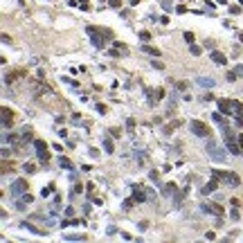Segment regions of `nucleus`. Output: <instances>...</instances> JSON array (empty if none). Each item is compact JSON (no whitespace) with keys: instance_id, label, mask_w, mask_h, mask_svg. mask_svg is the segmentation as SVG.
<instances>
[{"instance_id":"32","label":"nucleus","mask_w":243,"mask_h":243,"mask_svg":"<svg viewBox=\"0 0 243 243\" xmlns=\"http://www.w3.org/2000/svg\"><path fill=\"white\" fill-rule=\"evenodd\" d=\"M137 2H140V0H131V5H137Z\"/></svg>"},{"instance_id":"31","label":"nucleus","mask_w":243,"mask_h":243,"mask_svg":"<svg viewBox=\"0 0 243 243\" xmlns=\"http://www.w3.org/2000/svg\"><path fill=\"white\" fill-rule=\"evenodd\" d=\"M236 74H243V66H236Z\"/></svg>"},{"instance_id":"14","label":"nucleus","mask_w":243,"mask_h":243,"mask_svg":"<svg viewBox=\"0 0 243 243\" xmlns=\"http://www.w3.org/2000/svg\"><path fill=\"white\" fill-rule=\"evenodd\" d=\"M142 50L149 52V54H153V56H160V50H155V47H151V45H142Z\"/></svg>"},{"instance_id":"7","label":"nucleus","mask_w":243,"mask_h":243,"mask_svg":"<svg viewBox=\"0 0 243 243\" xmlns=\"http://www.w3.org/2000/svg\"><path fill=\"white\" fill-rule=\"evenodd\" d=\"M200 209H202V212H207V214H216V216H223V207H221V205H216V202H202Z\"/></svg>"},{"instance_id":"25","label":"nucleus","mask_w":243,"mask_h":243,"mask_svg":"<svg viewBox=\"0 0 243 243\" xmlns=\"http://www.w3.org/2000/svg\"><path fill=\"white\" fill-rule=\"evenodd\" d=\"M185 40H187V43H194V34L191 32H185Z\"/></svg>"},{"instance_id":"29","label":"nucleus","mask_w":243,"mask_h":243,"mask_svg":"<svg viewBox=\"0 0 243 243\" xmlns=\"http://www.w3.org/2000/svg\"><path fill=\"white\" fill-rule=\"evenodd\" d=\"M140 38L142 40H149V32H140Z\"/></svg>"},{"instance_id":"18","label":"nucleus","mask_w":243,"mask_h":243,"mask_svg":"<svg viewBox=\"0 0 243 243\" xmlns=\"http://www.w3.org/2000/svg\"><path fill=\"white\" fill-rule=\"evenodd\" d=\"M176 185H164V194H167V196H171V194H176Z\"/></svg>"},{"instance_id":"17","label":"nucleus","mask_w":243,"mask_h":243,"mask_svg":"<svg viewBox=\"0 0 243 243\" xmlns=\"http://www.w3.org/2000/svg\"><path fill=\"white\" fill-rule=\"evenodd\" d=\"M101 144H104V151H106V153H113V142L108 140V137H106L104 142H101Z\"/></svg>"},{"instance_id":"16","label":"nucleus","mask_w":243,"mask_h":243,"mask_svg":"<svg viewBox=\"0 0 243 243\" xmlns=\"http://www.w3.org/2000/svg\"><path fill=\"white\" fill-rule=\"evenodd\" d=\"M66 239L68 241H83L86 236H83V234H66Z\"/></svg>"},{"instance_id":"13","label":"nucleus","mask_w":243,"mask_h":243,"mask_svg":"<svg viewBox=\"0 0 243 243\" xmlns=\"http://www.w3.org/2000/svg\"><path fill=\"white\" fill-rule=\"evenodd\" d=\"M147 194H144V189H142V187H135V191H133V200H137V202H144V200H147Z\"/></svg>"},{"instance_id":"26","label":"nucleus","mask_w":243,"mask_h":243,"mask_svg":"<svg viewBox=\"0 0 243 243\" xmlns=\"http://www.w3.org/2000/svg\"><path fill=\"white\" fill-rule=\"evenodd\" d=\"M225 79H228V81H236V72H228V74H225Z\"/></svg>"},{"instance_id":"19","label":"nucleus","mask_w":243,"mask_h":243,"mask_svg":"<svg viewBox=\"0 0 243 243\" xmlns=\"http://www.w3.org/2000/svg\"><path fill=\"white\" fill-rule=\"evenodd\" d=\"M23 171L25 173H36V164H29V162H27L25 167H23Z\"/></svg>"},{"instance_id":"22","label":"nucleus","mask_w":243,"mask_h":243,"mask_svg":"<svg viewBox=\"0 0 243 243\" xmlns=\"http://www.w3.org/2000/svg\"><path fill=\"white\" fill-rule=\"evenodd\" d=\"M189 52H191L194 56H198V54H200V47H196V45L191 43V45H189Z\"/></svg>"},{"instance_id":"11","label":"nucleus","mask_w":243,"mask_h":243,"mask_svg":"<svg viewBox=\"0 0 243 243\" xmlns=\"http://www.w3.org/2000/svg\"><path fill=\"white\" fill-rule=\"evenodd\" d=\"M196 83H198L200 88H214V86H216V81H214L212 77H198Z\"/></svg>"},{"instance_id":"24","label":"nucleus","mask_w":243,"mask_h":243,"mask_svg":"<svg viewBox=\"0 0 243 243\" xmlns=\"http://www.w3.org/2000/svg\"><path fill=\"white\" fill-rule=\"evenodd\" d=\"M108 5H110V7H113V9H117V7H119V5H122V0H108Z\"/></svg>"},{"instance_id":"27","label":"nucleus","mask_w":243,"mask_h":243,"mask_svg":"<svg viewBox=\"0 0 243 243\" xmlns=\"http://www.w3.org/2000/svg\"><path fill=\"white\" fill-rule=\"evenodd\" d=\"M110 135H113V137H119L122 131H119V128H110Z\"/></svg>"},{"instance_id":"21","label":"nucleus","mask_w":243,"mask_h":243,"mask_svg":"<svg viewBox=\"0 0 243 243\" xmlns=\"http://www.w3.org/2000/svg\"><path fill=\"white\" fill-rule=\"evenodd\" d=\"M133 126H135V122H133V117H128V119H126V128H128V133H133Z\"/></svg>"},{"instance_id":"9","label":"nucleus","mask_w":243,"mask_h":243,"mask_svg":"<svg viewBox=\"0 0 243 243\" xmlns=\"http://www.w3.org/2000/svg\"><path fill=\"white\" fill-rule=\"evenodd\" d=\"M216 187H218V180H214V178H212V180H209L207 185H202L200 194H202V196H209V194H214V191H216Z\"/></svg>"},{"instance_id":"23","label":"nucleus","mask_w":243,"mask_h":243,"mask_svg":"<svg viewBox=\"0 0 243 243\" xmlns=\"http://www.w3.org/2000/svg\"><path fill=\"white\" fill-rule=\"evenodd\" d=\"M131 207H133V200H124V205H122V209H124V212H128Z\"/></svg>"},{"instance_id":"20","label":"nucleus","mask_w":243,"mask_h":243,"mask_svg":"<svg viewBox=\"0 0 243 243\" xmlns=\"http://www.w3.org/2000/svg\"><path fill=\"white\" fill-rule=\"evenodd\" d=\"M52 191H54V185H50V187H45L43 191H40V196H45V198H47V196H50Z\"/></svg>"},{"instance_id":"33","label":"nucleus","mask_w":243,"mask_h":243,"mask_svg":"<svg viewBox=\"0 0 243 243\" xmlns=\"http://www.w3.org/2000/svg\"><path fill=\"white\" fill-rule=\"evenodd\" d=\"M239 2H241V7H243V0H239Z\"/></svg>"},{"instance_id":"1","label":"nucleus","mask_w":243,"mask_h":243,"mask_svg":"<svg viewBox=\"0 0 243 243\" xmlns=\"http://www.w3.org/2000/svg\"><path fill=\"white\" fill-rule=\"evenodd\" d=\"M218 110L228 117H232V115L236 117L239 113H243V106H241V101H236V99H218Z\"/></svg>"},{"instance_id":"5","label":"nucleus","mask_w":243,"mask_h":243,"mask_svg":"<svg viewBox=\"0 0 243 243\" xmlns=\"http://www.w3.org/2000/svg\"><path fill=\"white\" fill-rule=\"evenodd\" d=\"M34 149H36V155H38L40 164H47L50 160V153H47V144L43 140H34Z\"/></svg>"},{"instance_id":"4","label":"nucleus","mask_w":243,"mask_h":243,"mask_svg":"<svg viewBox=\"0 0 243 243\" xmlns=\"http://www.w3.org/2000/svg\"><path fill=\"white\" fill-rule=\"evenodd\" d=\"M189 131H191V135H196V137H212L209 126H207V124H202L200 119H191V122H189Z\"/></svg>"},{"instance_id":"3","label":"nucleus","mask_w":243,"mask_h":243,"mask_svg":"<svg viewBox=\"0 0 243 243\" xmlns=\"http://www.w3.org/2000/svg\"><path fill=\"white\" fill-rule=\"evenodd\" d=\"M29 189V185H27V180L25 178H16V180H11V185H9V196H11V200H16V198H20L23 194Z\"/></svg>"},{"instance_id":"15","label":"nucleus","mask_w":243,"mask_h":243,"mask_svg":"<svg viewBox=\"0 0 243 243\" xmlns=\"http://www.w3.org/2000/svg\"><path fill=\"white\" fill-rule=\"evenodd\" d=\"M59 164H61L63 169H72V162L68 160V158H59Z\"/></svg>"},{"instance_id":"12","label":"nucleus","mask_w":243,"mask_h":243,"mask_svg":"<svg viewBox=\"0 0 243 243\" xmlns=\"http://www.w3.org/2000/svg\"><path fill=\"white\" fill-rule=\"evenodd\" d=\"M209 59H212L214 63H216V66H225V63H228V56H225V54H221V52H216V50H214L212 54H209Z\"/></svg>"},{"instance_id":"2","label":"nucleus","mask_w":243,"mask_h":243,"mask_svg":"<svg viewBox=\"0 0 243 243\" xmlns=\"http://www.w3.org/2000/svg\"><path fill=\"white\" fill-rule=\"evenodd\" d=\"M205 149H207L209 158H212L214 162H225V160H228V153H225V149L218 147V144L212 140V137H209V142H207V147H205Z\"/></svg>"},{"instance_id":"10","label":"nucleus","mask_w":243,"mask_h":243,"mask_svg":"<svg viewBox=\"0 0 243 243\" xmlns=\"http://www.w3.org/2000/svg\"><path fill=\"white\" fill-rule=\"evenodd\" d=\"M11 124H14V113H11L9 108H2V126L9 128Z\"/></svg>"},{"instance_id":"28","label":"nucleus","mask_w":243,"mask_h":243,"mask_svg":"<svg viewBox=\"0 0 243 243\" xmlns=\"http://www.w3.org/2000/svg\"><path fill=\"white\" fill-rule=\"evenodd\" d=\"M176 11H178V14H185V11H187V7H185V5H178Z\"/></svg>"},{"instance_id":"6","label":"nucleus","mask_w":243,"mask_h":243,"mask_svg":"<svg viewBox=\"0 0 243 243\" xmlns=\"http://www.w3.org/2000/svg\"><path fill=\"white\" fill-rule=\"evenodd\" d=\"M32 200H34V198H32V194H29V191H25V194H23L20 198H16V209H18V212L27 209V205H29Z\"/></svg>"},{"instance_id":"8","label":"nucleus","mask_w":243,"mask_h":243,"mask_svg":"<svg viewBox=\"0 0 243 243\" xmlns=\"http://www.w3.org/2000/svg\"><path fill=\"white\" fill-rule=\"evenodd\" d=\"M86 32L90 34V38H92V43H95V47H104V45H106V43H104V38H101V36L95 32V27H92V25L86 27Z\"/></svg>"},{"instance_id":"30","label":"nucleus","mask_w":243,"mask_h":243,"mask_svg":"<svg viewBox=\"0 0 243 243\" xmlns=\"http://www.w3.org/2000/svg\"><path fill=\"white\" fill-rule=\"evenodd\" d=\"M81 191H83V187H81V185H77V187L72 189V194H81Z\"/></svg>"}]
</instances>
